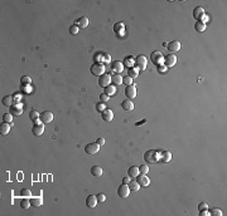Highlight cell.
Masks as SVG:
<instances>
[{
  "instance_id": "6da1fadb",
  "label": "cell",
  "mask_w": 227,
  "mask_h": 216,
  "mask_svg": "<svg viewBox=\"0 0 227 216\" xmlns=\"http://www.w3.org/2000/svg\"><path fill=\"white\" fill-rule=\"evenodd\" d=\"M144 160H145L148 164H154V162L159 161V152L154 150H149L144 153Z\"/></svg>"
},
{
  "instance_id": "7a4b0ae2",
  "label": "cell",
  "mask_w": 227,
  "mask_h": 216,
  "mask_svg": "<svg viewBox=\"0 0 227 216\" xmlns=\"http://www.w3.org/2000/svg\"><path fill=\"white\" fill-rule=\"evenodd\" d=\"M91 73L93 75H102L105 73V66L102 63H95L92 64V67H91Z\"/></svg>"
},
{
  "instance_id": "3957f363",
  "label": "cell",
  "mask_w": 227,
  "mask_h": 216,
  "mask_svg": "<svg viewBox=\"0 0 227 216\" xmlns=\"http://www.w3.org/2000/svg\"><path fill=\"white\" fill-rule=\"evenodd\" d=\"M129 194H130V188H129V186L126 184H123V185H120L119 188H117V195H119V197L120 199H126Z\"/></svg>"
},
{
  "instance_id": "277c9868",
  "label": "cell",
  "mask_w": 227,
  "mask_h": 216,
  "mask_svg": "<svg viewBox=\"0 0 227 216\" xmlns=\"http://www.w3.org/2000/svg\"><path fill=\"white\" fill-rule=\"evenodd\" d=\"M135 66L138 69L140 70H144L148 66V60L145 58V55H139V57H136V59H135Z\"/></svg>"
},
{
  "instance_id": "5b68a950",
  "label": "cell",
  "mask_w": 227,
  "mask_h": 216,
  "mask_svg": "<svg viewBox=\"0 0 227 216\" xmlns=\"http://www.w3.org/2000/svg\"><path fill=\"white\" fill-rule=\"evenodd\" d=\"M110 82H111V75L107 74V73H104L102 75H100V78H98V86L102 87V88H106Z\"/></svg>"
},
{
  "instance_id": "8992f818",
  "label": "cell",
  "mask_w": 227,
  "mask_h": 216,
  "mask_svg": "<svg viewBox=\"0 0 227 216\" xmlns=\"http://www.w3.org/2000/svg\"><path fill=\"white\" fill-rule=\"evenodd\" d=\"M135 179H136V182L140 185V187H146V186H149V184H150V180L146 175H141V173H140V175H138Z\"/></svg>"
},
{
  "instance_id": "52a82bcc",
  "label": "cell",
  "mask_w": 227,
  "mask_h": 216,
  "mask_svg": "<svg viewBox=\"0 0 227 216\" xmlns=\"http://www.w3.org/2000/svg\"><path fill=\"white\" fill-rule=\"evenodd\" d=\"M98 150H100V146H98L97 143H88V145H86V147H85V152L87 155H95L98 152Z\"/></svg>"
},
{
  "instance_id": "ba28073f",
  "label": "cell",
  "mask_w": 227,
  "mask_h": 216,
  "mask_svg": "<svg viewBox=\"0 0 227 216\" xmlns=\"http://www.w3.org/2000/svg\"><path fill=\"white\" fill-rule=\"evenodd\" d=\"M39 119H40L42 123H51L52 121H53V113L49 112V111H44V112L40 115Z\"/></svg>"
},
{
  "instance_id": "9c48e42d",
  "label": "cell",
  "mask_w": 227,
  "mask_h": 216,
  "mask_svg": "<svg viewBox=\"0 0 227 216\" xmlns=\"http://www.w3.org/2000/svg\"><path fill=\"white\" fill-rule=\"evenodd\" d=\"M125 96H126L129 99H132V98L136 97V87L135 86H127L126 89H125Z\"/></svg>"
},
{
  "instance_id": "30bf717a",
  "label": "cell",
  "mask_w": 227,
  "mask_h": 216,
  "mask_svg": "<svg viewBox=\"0 0 227 216\" xmlns=\"http://www.w3.org/2000/svg\"><path fill=\"white\" fill-rule=\"evenodd\" d=\"M164 66L165 67H173L174 64L177 63V57L174 54H168L164 57Z\"/></svg>"
},
{
  "instance_id": "8fae6325",
  "label": "cell",
  "mask_w": 227,
  "mask_h": 216,
  "mask_svg": "<svg viewBox=\"0 0 227 216\" xmlns=\"http://www.w3.org/2000/svg\"><path fill=\"white\" fill-rule=\"evenodd\" d=\"M204 14H206V11H204L202 6H197V8H194V10H193V18L198 21L201 20V18H202Z\"/></svg>"
},
{
  "instance_id": "7c38bea8",
  "label": "cell",
  "mask_w": 227,
  "mask_h": 216,
  "mask_svg": "<svg viewBox=\"0 0 227 216\" xmlns=\"http://www.w3.org/2000/svg\"><path fill=\"white\" fill-rule=\"evenodd\" d=\"M97 197L96 196H93V195H90V196H87V199H86V206L88 207V209H93L95 206L97 205Z\"/></svg>"
},
{
  "instance_id": "4fadbf2b",
  "label": "cell",
  "mask_w": 227,
  "mask_h": 216,
  "mask_svg": "<svg viewBox=\"0 0 227 216\" xmlns=\"http://www.w3.org/2000/svg\"><path fill=\"white\" fill-rule=\"evenodd\" d=\"M23 111H24V108H23L22 104L11 106V108H10V113L13 116H22L23 115Z\"/></svg>"
},
{
  "instance_id": "5bb4252c",
  "label": "cell",
  "mask_w": 227,
  "mask_h": 216,
  "mask_svg": "<svg viewBox=\"0 0 227 216\" xmlns=\"http://www.w3.org/2000/svg\"><path fill=\"white\" fill-rule=\"evenodd\" d=\"M180 49V43L178 40H173V41H170V43L168 44V50L170 53H174V52H178Z\"/></svg>"
},
{
  "instance_id": "9a60e30c",
  "label": "cell",
  "mask_w": 227,
  "mask_h": 216,
  "mask_svg": "<svg viewBox=\"0 0 227 216\" xmlns=\"http://www.w3.org/2000/svg\"><path fill=\"white\" fill-rule=\"evenodd\" d=\"M43 132H44V126H43V123L36 124V126H33V128H32V133H33L34 136H42V135H43Z\"/></svg>"
},
{
  "instance_id": "2e32d148",
  "label": "cell",
  "mask_w": 227,
  "mask_h": 216,
  "mask_svg": "<svg viewBox=\"0 0 227 216\" xmlns=\"http://www.w3.org/2000/svg\"><path fill=\"white\" fill-rule=\"evenodd\" d=\"M159 160L162 162H169L172 160V153L169 151H163V152H159Z\"/></svg>"
},
{
  "instance_id": "e0dca14e",
  "label": "cell",
  "mask_w": 227,
  "mask_h": 216,
  "mask_svg": "<svg viewBox=\"0 0 227 216\" xmlns=\"http://www.w3.org/2000/svg\"><path fill=\"white\" fill-rule=\"evenodd\" d=\"M101 115H102V119L106 121V122H110V121L114 119V112L111 111V109H107V108H106L105 111L101 113Z\"/></svg>"
},
{
  "instance_id": "ac0fdd59",
  "label": "cell",
  "mask_w": 227,
  "mask_h": 216,
  "mask_svg": "<svg viewBox=\"0 0 227 216\" xmlns=\"http://www.w3.org/2000/svg\"><path fill=\"white\" fill-rule=\"evenodd\" d=\"M14 102H15V99H14L13 96H5L1 99V103L4 106H6V107H11V106L14 104Z\"/></svg>"
},
{
  "instance_id": "d6986e66",
  "label": "cell",
  "mask_w": 227,
  "mask_h": 216,
  "mask_svg": "<svg viewBox=\"0 0 227 216\" xmlns=\"http://www.w3.org/2000/svg\"><path fill=\"white\" fill-rule=\"evenodd\" d=\"M150 58H151V62L155 63V64H158L163 59V55H162L160 52H153V53H151V55H150Z\"/></svg>"
},
{
  "instance_id": "ffe728a7",
  "label": "cell",
  "mask_w": 227,
  "mask_h": 216,
  "mask_svg": "<svg viewBox=\"0 0 227 216\" xmlns=\"http://www.w3.org/2000/svg\"><path fill=\"white\" fill-rule=\"evenodd\" d=\"M10 131V123H6V122H3L0 124V135L1 136H5L9 133Z\"/></svg>"
},
{
  "instance_id": "44dd1931",
  "label": "cell",
  "mask_w": 227,
  "mask_h": 216,
  "mask_svg": "<svg viewBox=\"0 0 227 216\" xmlns=\"http://www.w3.org/2000/svg\"><path fill=\"white\" fill-rule=\"evenodd\" d=\"M112 70L116 72V73H120V72L124 70V64L119 62V60H115V62L112 63Z\"/></svg>"
},
{
  "instance_id": "7402d4cb",
  "label": "cell",
  "mask_w": 227,
  "mask_h": 216,
  "mask_svg": "<svg viewBox=\"0 0 227 216\" xmlns=\"http://www.w3.org/2000/svg\"><path fill=\"white\" fill-rule=\"evenodd\" d=\"M121 107H123L125 111H132V109H134V103H132L131 99H126L121 103Z\"/></svg>"
},
{
  "instance_id": "603a6c76",
  "label": "cell",
  "mask_w": 227,
  "mask_h": 216,
  "mask_svg": "<svg viewBox=\"0 0 227 216\" xmlns=\"http://www.w3.org/2000/svg\"><path fill=\"white\" fill-rule=\"evenodd\" d=\"M139 175V167H135V166H131L130 168L127 170V176L130 179H135L136 176Z\"/></svg>"
},
{
  "instance_id": "cb8c5ba5",
  "label": "cell",
  "mask_w": 227,
  "mask_h": 216,
  "mask_svg": "<svg viewBox=\"0 0 227 216\" xmlns=\"http://www.w3.org/2000/svg\"><path fill=\"white\" fill-rule=\"evenodd\" d=\"M77 26L78 28H82V29H85L88 26V19H87L86 17H81L77 20Z\"/></svg>"
},
{
  "instance_id": "d4e9b609",
  "label": "cell",
  "mask_w": 227,
  "mask_h": 216,
  "mask_svg": "<svg viewBox=\"0 0 227 216\" xmlns=\"http://www.w3.org/2000/svg\"><path fill=\"white\" fill-rule=\"evenodd\" d=\"M30 204H32V206H34V207H39V206H42L43 205V199L42 197H30Z\"/></svg>"
},
{
  "instance_id": "484cf974",
  "label": "cell",
  "mask_w": 227,
  "mask_h": 216,
  "mask_svg": "<svg viewBox=\"0 0 227 216\" xmlns=\"http://www.w3.org/2000/svg\"><path fill=\"white\" fill-rule=\"evenodd\" d=\"M91 173H92L95 177H101L102 176V168L100 166H93V167L91 168Z\"/></svg>"
},
{
  "instance_id": "4316f807",
  "label": "cell",
  "mask_w": 227,
  "mask_h": 216,
  "mask_svg": "<svg viewBox=\"0 0 227 216\" xmlns=\"http://www.w3.org/2000/svg\"><path fill=\"white\" fill-rule=\"evenodd\" d=\"M111 81L114 82V84H115V86H120L121 83H123V77H121L119 73H115L111 77Z\"/></svg>"
},
{
  "instance_id": "83f0119b",
  "label": "cell",
  "mask_w": 227,
  "mask_h": 216,
  "mask_svg": "<svg viewBox=\"0 0 227 216\" xmlns=\"http://www.w3.org/2000/svg\"><path fill=\"white\" fill-rule=\"evenodd\" d=\"M127 186L130 188V191H134V192H136L140 188V185L136 182V181H130V182L127 184Z\"/></svg>"
},
{
  "instance_id": "f1b7e54d",
  "label": "cell",
  "mask_w": 227,
  "mask_h": 216,
  "mask_svg": "<svg viewBox=\"0 0 227 216\" xmlns=\"http://www.w3.org/2000/svg\"><path fill=\"white\" fill-rule=\"evenodd\" d=\"M194 29L197 30V32H204L206 30V24H203L202 21H197L196 24H194Z\"/></svg>"
},
{
  "instance_id": "f546056e",
  "label": "cell",
  "mask_w": 227,
  "mask_h": 216,
  "mask_svg": "<svg viewBox=\"0 0 227 216\" xmlns=\"http://www.w3.org/2000/svg\"><path fill=\"white\" fill-rule=\"evenodd\" d=\"M115 92H116V88H115V86H111V84H109V86L105 88V93L107 94V96H112V94H115Z\"/></svg>"
},
{
  "instance_id": "4dcf8cb0",
  "label": "cell",
  "mask_w": 227,
  "mask_h": 216,
  "mask_svg": "<svg viewBox=\"0 0 227 216\" xmlns=\"http://www.w3.org/2000/svg\"><path fill=\"white\" fill-rule=\"evenodd\" d=\"M39 117H40V115L37 111H30L29 112V118H30V121H34V122H36V121L39 119Z\"/></svg>"
},
{
  "instance_id": "1f68e13d",
  "label": "cell",
  "mask_w": 227,
  "mask_h": 216,
  "mask_svg": "<svg viewBox=\"0 0 227 216\" xmlns=\"http://www.w3.org/2000/svg\"><path fill=\"white\" fill-rule=\"evenodd\" d=\"M3 121L6 123L13 124V115H11V113H5V115H3Z\"/></svg>"
},
{
  "instance_id": "d6a6232c",
  "label": "cell",
  "mask_w": 227,
  "mask_h": 216,
  "mask_svg": "<svg viewBox=\"0 0 227 216\" xmlns=\"http://www.w3.org/2000/svg\"><path fill=\"white\" fill-rule=\"evenodd\" d=\"M32 206V204H30V200H22L20 201V207L22 209H24V210H28L29 207Z\"/></svg>"
},
{
  "instance_id": "836d02e7",
  "label": "cell",
  "mask_w": 227,
  "mask_h": 216,
  "mask_svg": "<svg viewBox=\"0 0 227 216\" xmlns=\"http://www.w3.org/2000/svg\"><path fill=\"white\" fill-rule=\"evenodd\" d=\"M106 108H107V107H106V104L104 103V102H98V103H96V111H97V112L102 113Z\"/></svg>"
},
{
  "instance_id": "e575fe53",
  "label": "cell",
  "mask_w": 227,
  "mask_h": 216,
  "mask_svg": "<svg viewBox=\"0 0 227 216\" xmlns=\"http://www.w3.org/2000/svg\"><path fill=\"white\" fill-rule=\"evenodd\" d=\"M138 68H130L129 69V77L130 78H136L138 77Z\"/></svg>"
},
{
  "instance_id": "d590c367",
  "label": "cell",
  "mask_w": 227,
  "mask_h": 216,
  "mask_svg": "<svg viewBox=\"0 0 227 216\" xmlns=\"http://www.w3.org/2000/svg\"><path fill=\"white\" fill-rule=\"evenodd\" d=\"M20 195L23 196V197H28V199L32 197V192H30V190H28V188H24V190H22L20 191Z\"/></svg>"
},
{
  "instance_id": "8d00e7d4",
  "label": "cell",
  "mask_w": 227,
  "mask_h": 216,
  "mask_svg": "<svg viewBox=\"0 0 227 216\" xmlns=\"http://www.w3.org/2000/svg\"><path fill=\"white\" fill-rule=\"evenodd\" d=\"M148 171H149V167L146 165H141L139 167V173H141V175H146Z\"/></svg>"
},
{
  "instance_id": "74e56055",
  "label": "cell",
  "mask_w": 227,
  "mask_h": 216,
  "mask_svg": "<svg viewBox=\"0 0 227 216\" xmlns=\"http://www.w3.org/2000/svg\"><path fill=\"white\" fill-rule=\"evenodd\" d=\"M210 215H212V216H222V211L219 209H212L210 211Z\"/></svg>"
},
{
  "instance_id": "f35d334b",
  "label": "cell",
  "mask_w": 227,
  "mask_h": 216,
  "mask_svg": "<svg viewBox=\"0 0 227 216\" xmlns=\"http://www.w3.org/2000/svg\"><path fill=\"white\" fill-rule=\"evenodd\" d=\"M123 83H125L126 86H131L132 84V78H130L129 75H126V77H123Z\"/></svg>"
},
{
  "instance_id": "ab89813d",
  "label": "cell",
  "mask_w": 227,
  "mask_h": 216,
  "mask_svg": "<svg viewBox=\"0 0 227 216\" xmlns=\"http://www.w3.org/2000/svg\"><path fill=\"white\" fill-rule=\"evenodd\" d=\"M78 29H79V28H78L77 25H72L71 28H70V33L72 34V35H75V34L78 33Z\"/></svg>"
},
{
  "instance_id": "60d3db41",
  "label": "cell",
  "mask_w": 227,
  "mask_h": 216,
  "mask_svg": "<svg viewBox=\"0 0 227 216\" xmlns=\"http://www.w3.org/2000/svg\"><path fill=\"white\" fill-rule=\"evenodd\" d=\"M22 84H29L30 83V78L28 77V75H24V77H22Z\"/></svg>"
},
{
  "instance_id": "b9f144b4",
  "label": "cell",
  "mask_w": 227,
  "mask_h": 216,
  "mask_svg": "<svg viewBox=\"0 0 227 216\" xmlns=\"http://www.w3.org/2000/svg\"><path fill=\"white\" fill-rule=\"evenodd\" d=\"M100 99H101V102H104V103H105V102H107L110 99V96H107L106 93H102L100 96Z\"/></svg>"
},
{
  "instance_id": "7bdbcfd3",
  "label": "cell",
  "mask_w": 227,
  "mask_h": 216,
  "mask_svg": "<svg viewBox=\"0 0 227 216\" xmlns=\"http://www.w3.org/2000/svg\"><path fill=\"white\" fill-rule=\"evenodd\" d=\"M207 209H208V205L206 202H201L198 205V210L199 211H203V210H207Z\"/></svg>"
},
{
  "instance_id": "ee69618b",
  "label": "cell",
  "mask_w": 227,
  "mask_h": 216,
  "mask_svg": "<svg viewBox=\"0 0 227 216\" xmlns=\"http://www.w3.org/2000/svg\"><path fill=\"white\" fill-rule=\"evenodd\" d=\"M114 28H115V30H116V32H119L120 29L125 28V25H124V23H117V24H115V25H114Z\"/></svg>"
},
{
  "instance_id": "f6af8a7d",
  "label": "cell",
  "mask_w": 227,
  "mask_h": 216,
  "mask_svg": "<svg viewBox=\"0 0 227 216\" xmlns=\"http://www.w3.org/2000/svg\"><path fill=\"white\" fill-rule=\"evenodd\" d=\"M96 197H97V201H98V202H104L105 200H106V196H105L104 194H98Z\"/></svg>"
},
{
  "instance_id": "bcb514c9",
  "label": "cell",
  "mask_w": 227,
  "mask_h": 216,
  "mask_svg": "<svg viewBox=\"0 0 227 216\" xmlns=\"http://www.w3.org/2000/svg\"><path fill=\"white\" fill-rule=\"evenodd\" d=\"M134 60V57H127V59L125 60L124 66H131V62Z\"/></svg>"
},
{
  "instance_id": "7dc6e473",
  "label": "cell",
  "mask_w": 227,
  "mask_h": 216,
  "mask_svg": "<svg viewBox=\"0 0 227 216\" xmlns=\"http://www.w3.org/2000/svg\"><path fill=\"white\" fill-rule=\"evenodd\" d=\"M208 20H210V17H208V15H207V14H204V15H203V17H202V18H201V20H199V21H202V23H203V24H206V23H207Z\"/></svg>"
},
{
  "instance_id": "c3c4849f",
  "label": "cell",
  "mask_w": 227,
  "mask_h": 216,
  "mask_svg": "<svg viewBox=\"0 0 227 216\" xmlns=\"http://www.w3.org/2000/svg\"><path fill=\"white\" fill-rule=\"evenodd\" d=\"M166 69H168V68H166L165 66H159L158 67V72H159V73H165Z\"/></svg>"
},
{
  "instance_id": "681fc988",
  "label": "cell",
  "mask_w": 227,
  "mask_h": 216,
  "mask_svg": "<svg viewBox=\"0 0 227 216\" xmlns=\"http://www.w3.org/2000/svg\"><path fill=\"white\" fill-rule=\"evenodd\" d=\"M96 143H97V145L100 146V147H101V146H104V145H105V138H102V137H101V138H98Z\"/></svg>"
},
{
  "instance_id": "f907efd6",
  "label": "cell",
  "mask_w": 227,
  "mask_h": 216,
  "mask_svg": "<svg viewBox=\"0 0 227 216\" xmlns=\"http://www.w3.org/2000/svg\"><path fill=\"white\" fill-rule=\"evenodd\" d=\"M199 215L201 216H207V215H210V213H208L207 210H203V211H199Z\"/></svg>"
},
{
  "instance_id": "816d5d0a",
  "label": "cell",
  "mask_w": 227,
  "mask_h": 216,
  "mask_svg": "<svg viewBox=\"0 0 227 216\" xmlns=\"http://www.w3.org/2000/svg\"><path fill=\"white\" fill-rule=\"evenodd\" d=\"M129 182H130V179H129V177H124V179H123V184H129Z\"/></svg>"
},
{
  "instance_id": "f5cc1de1",
  "label": "cell",
  "mask_w": 227,
  "mask_h": 216,
  "mask_svg": "<svg viewBox=\"0 0 227 216\" xmlns=\"http://www.w3.org/2000/svg\"><path fill=\"white\" fill-rule=\"evenodd\" d=\"M102 57L105 58V62H110V55H109V54H104ZM104 58H102V59H104Z\"/></svg>"
},
{
  "instance_id": "db71d44e",
  "label": "cell",
  "mask_w": 227,
  "mask_h": 216,
  "mask_svg": "<svg viewBox=\"0 0 227 216\" xmlns=\"http://www.w3.org/2000/svg\"><path fill=\"white\" fill-rule=\"evenodd\" d=\"M14 99L17 101V102H19V101H20V97H19V96H15V97H14Z\"/></svg>"
}]
</instances>
